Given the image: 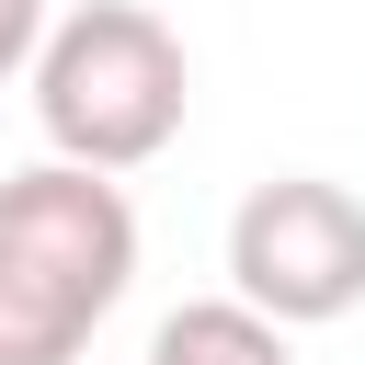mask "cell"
Segmentation results:
<instances>
[{
    "label": "cell",
    "mask_w": 365,
    "mask_h": 365,
    "mask_svg": "<svg viewBox=\"0 0 365 365\" xmlns=\"http://www.w3.org/2000/svg\"><path fill=\"white\" fill-rule=\"evenodd\" d=\"M137 285V205L103 171L34 160L0 182V365H80Z\"/></svg>",
    "instance_id": "6da1fadb"
},
{
    "label": "cell",
    "mask_w": 365,
    "mask_h": 365,
    "mask_svg": "<svg viewBox=\"0 0 365 365\" xmlns=\"http://www.w3.org/2000/svg\"><path fill=\"white\" fill-rule=\"evenodd\" d=\"M194 114V57L148 0H80L57 11L46 57H34V125L46 160L68 171H148Z\"/></svg>",
    "instance_id": "7a4b0ae2"
},
{
    "label": "cell",
    "mask_w": 365,
    "mask_h": 365,
    "mask_svg": "<svg viewBox=\"0 0 365 365\" xmlns=\"http://www.w3.org/2000/svg\"><path fill=\"white\" fill-rule=\"evenodd\" d=\"M228 297H251L274 331H331L365 308V205L319 171H274L228 217Z\"/></svg>",
    "instance_id": "3957f363"
},
{
    "label": "cell",
    "mask_w": 365,
    "mask_h": 365,
    "mask_svg": "<svg viewBox=\"0 0 365 365\" xmlns=\"http://www.w3.org/2000/svg\"><path fill=\"white\" fill-rule=\"evenodd\" d=\"M148 365H297V331H274L251 297H182L148 331Z\"/></svg>",
    "instance_id": "277c9868"
},
{
    "label": "cell",
    "mask_w": 365,
    "mask_h": 365,
    "mask_svg": "<svg viewBox=\"0 0 365 365\" xmlns=\"http://www.w3.org/2000/svg\"><path fill=\"white\" fill-rule=\"evenodd\" d=\"M46 34H57V23H46V0H0V80H11V68H34V57H46Z\"/></svg>",
    "instance_id": "5b68a950"
}]
</instances>
